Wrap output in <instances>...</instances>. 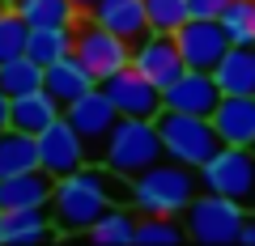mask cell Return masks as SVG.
Returning a JSON list of instances; mask_svg holds the SVG:
<instances>
[{
	"label": "cell",
	"mask_w": 255,
	"mask_h": 246,
	"mask_svg": "<svg viewBox=\"0 0 255 246\" xmlns=\"http://www.w3.org/2000/svg\"><path fill=\"white\" fill-rule=\"evenodd\" d=\"M132 191V182L124 187V174H115L107 162H85L81 170L55 178L51 191V221L60 234H90V225L111 208L115 200Z\"/></svg>",
	"instance_id": "cell-1"
},
{
	"label": "cell",
	"mask_w": 255,
	"mask_h": 246,
	"mask_svg": "<svg viewBox=\"0 0 255 246\" xmlns=\"http://www.w3.org/2000/svg\"><path fill=\"white\" fill-rule=\"evenodd\" d=\"M128 182H132L128 200H132L136 212L183 217L187 204L200 195V170H191V165H183V162H170V157H162L157 165L140 170L136 178H128Z\"/></svg>",
	"instance_id": "cell-2"
},
{
	"label": "cell",
	"mask_w": 255,
	"mask_h": 246,
	"mask_svg": "<svg viewBox=\"0 0 255 246\" xmlns=\"http://www.w3.org/2000/svg\"><path fill=\"white\" fill-rule=\"evenodd\" d=\"M162 157H166V145H162V132H157V119H132V115H119V123L107 136V149H102V162L124 178H136L140 170L157 165Z\"/></svg>",
	"instance_id": "cell-3"
},
{
	"label": "cell",
	"mask_w": 255,
	"mask_h": 246,
	"mask_svg": "<svg viewBox=\"0 0 255 246\" xmlns=\"http://www.w3.org/2000/svg\"><path fill=\"white\" fill-rule=\"evenodd\" d=\"M157 132L170 162H183L191 170H200L213 153L221 149V136L213 128L209 115H187V110H162L157 115Z\"/></svg>",
	"instance_id": "cell-4"
},
{
	"label": "cell",
	"mask_w": 255,
	"mask_h": 246,
	"mask_svg": "<svg viewBox=\"0 0 255 246\" xmlns=\"http://www.w3.org/2000/svg\"><path fill=\"white\" fill-rule=\"evenodd\" d=\"M183 217H187V238H196L204 246H226V242H238L247 208L238 200H230V195H217V191L200 187V195L187 204Z\"/></svg>",
	"instance_id": "cell-5"
},
{
	"label": "cell",
	"mask_w": 255,
	"mask_h": 246,
	"mask_svg": "<svg viewBox=\"0 0 255 246\" xmlns=\"http://www.w3.org/2000/svg\"><path fill=\"white\" fill-rule=\"evenodd\" d=\"M200 187L204 191H217V195H230L238 204H251L255 200V149L221 145L200 165Z\"/></svg>",
	"instance_id": "cell-6"
},
{
	"label": "cell",
	"mask_w": 255,
	"mask_h": 246,
	"mask_svg": "<svg viewBox=\"0 0 255 246\" xmlns=\"http://www.w3.org/2000/svg\"><path fill=\"white\" fill-rule=\"evenodd\" d=\"M73 34H77V47H73V55L81 60L85 68L94 73V81H107V77H115L119 68H128L132 64V43L128 38H119L115 30H107V26H98L94 17H85V21H77L73 26Z\"/></svg>",
	"instance_id": "cell-7"
},
{
	"label": "cell",
	"mask_w": 255,
	"mask_h": 246,
	"mask_svg": "<svg viewBox=\"0 0 255 246\" xmlns=\"http://www.w3.org/2000/svg\"><path fill=\"white\" fill-rule=\"evenodd\" d=\"M64 119L81 132L85 149H90V162H102L107 136H111V128L119 123V110H115V102L107 98V89L94 85L90 93H81L77 102H68V106H64Z\"/></svg>",
	"instance_id": "cell-8"
},
{
	"label": "cell",
	"mask_w": 255,
	"mask_h": 246,
	"mask_svg": "<svg viewBox=\"0 0 255 246\" xmlns=\"http://www.w3.org/2000/svg\"><path fill=\"white\" fill-rule=\"evenodd\" d=\"M174 38H179V51L187 60V68H200V73H213L226 60V51L234 47L221 17H187L174 30Z\"/></svg>",
	"instance_id": "cell-9"
},
{
	"label": "cell",
	"mask_w": 255,
	"mask_h": 246,
	"mask_svg": "<svg viewBox=\"0 0 255 246\" xmlns=\"http://www.w3.org/2000/svg\"><path fill=\"white\" fill-rule=\"evenodd\" d=\"M102 89H107V98L115 102L119 115H132V119H157L166 110L162 102V85H153L140 68H119L115 77H107L102 81Z\"/></svg>",
	"instance_id": "cell-10"
},
{
	"label": "cell",
	"mask_w": 255,
	"mask_h": 246,
	"mask_svg": "<svg viewBox=\"0 0 255 246\" xmlns=\"http://www.w3.org/2000/svg\"><path fill=\"white\" fill-rule=\"evenodd\" d=\"M132 68H140L153 85H162V89H166L170 81H179V77L187 73V60H183L179 38H174V34L145 30V34L132 43Z\"/></svg>",
	"instance_id": "cell-11"
},
{
	"label": "cell",
	"mask_w": 255,
	"mask_h": 246,
	"mask_svg": "<svg viewBox=\"0 0 255 246\" xmlns=\"http://www.w3.org/2000/svg\"><path fill=\"white\" fill-rule=\"evenodd\" d=\"M90 162V149H85L81 132L68 123V119H55L47 132H38V165H43L51 178H64V174L81 170V165Z\"/></svg>",
	"instance_id": "cell-12"
},
{
	"label": "cell",
	"mask_w": 255,
	"mask_h": 246,
	"mask_svg": "<svg viewBox=\"0 0 255 246\" xmlns=\"http://www.w3.org/2000/svg\"><path fill=\"white\" fill-rule=\"evenodd\" d=\"M162 102H166V110H187V115H209L213 119V110L221 102V85L213 73L187 68L179 81H170L162 89Z\"/></svg>",
	"instance_id": "cell-13"
},
{
	"label": "cell",
	"mask_w": 255,
	"mask_h": 246,
	"mask_svg": "<svg viewBox=\"0 0 255 246\" xmlns=\"http://www.w3.org/2000/svg\"><path fill=\"white\" fill-rule=\"evenodd\" d=\"M213 128H217L221 145L255 149V93H221L217 110H213Z\"/></svg>",
	"instance_id": "cell-14"
},
{
	"label": "cell",
	"mask_w": 255,
	"mask_h": 246,
	"mask_svg": "<svg viewBox=\"0 0 255 246\" xmlns=\"http://www.w3.org/2000/svg\"><path fill=\"white\" fill-rule=\"evenodd\" d=\"M60 234L47 208H0V246H34Z\"/></svg>",
	"instance_id": "cell-15"
},
{
	"label": "cell",
	"mask_w": 255,
	"mask_h": 246,
	"mask_svg": "<svg viewBox=\"0 0 255 246\" xmlns=\"http://www.w3.org/2000/svg\"><path fill=\"white\" fill-rule=\"evenodd\" d=\"M55 178L38 165V170H21L0 178V208H51Z\"/></svg>",
	"instance_id": "cell-16"
},
{
	"label": "cell",
	"mask_w": 255,
	"mask_h": 246,
	"mask_svg": "<svg viewBox=\"0 0 255 246\" xmlns=\"http://www.w3.org/2000/svg\"><path fill=\"white\" fill-rule=\"evenodd\" d=\"M85 17H94L98 26L115 30V34L128 38V43H136V38L149 30L145 0H98L94 9H85Z\"/></svg>",
	"instance_id": "cell-17"
},
{
	"label": "cell",
	"mask_w": 255,
	"mask_h": 246,
	"mask_svg": "<svg viewBox=\"0 0 255 246\" xmlns=\"http://www.w3.org/2000/svg\"><path fill=\"white\" fill-rule=\"evenodd\" d=\"M94 73L77 60V55H64V60H55L51 68H47V93H51L60 106H68V102H77L81 93L94 89Z\"/></svg>",
	"instance_id": "cell-18"
},
{
	"label": "cell",
	"mask_w": 255,
	"mask_h": 246,
	"mask_svg": "<svg viewBox=\"0 0 255 246\" xmlns=\"http://www.w3.org/2000/svg\"><path fill=\"white\" fill-rule=\"evenodd\" d=\"M60 115H64V106L51 98V93H47V85H43V89H34V93H21V98H13V128L30 132V136L47 132Z\"/></svg>",
	"instance_id": "cell-19"
},
{
	"label": "cell",
	"mask_w": 255,
	"mask_h": 246,
	"mask_svg": "<svg viewBox=\"0 0 255 246\" xmlns=\"http://www.w3.org/2000/svg\"><path fill=\"white\" fill-rule=\"evenodd\" d=\"M213 77H217L221 93H255V43L251 47L234 43L226 60L213 68Z\"/></svg>",
	"instance_id": "cell-20"
},
{
	"label": "cell",
	"mask_w": 255,
	"mask_h": 246,
	"mask_svg": "<svg viewBox=\"0 0 255 246\" xmlns=\"http://www.w3.org/2000/svg\"><path fill=\"white\" fill-rule=\"evenodd\" d=\"M21 170H38V136L9 123L0 132V178L21 174Z\"/></svg>",
	"instance_id": "cell-21"
},
{
	"label": "cell",
	"mask_w": 255,
	"mask_h": 246,
	"mask_svg": "<svg viewBox=\"0 0 255 246\" xmlns=\"http://www.w3.org/2000/svg\"><path fill=\"white\" fill-rule=\"evenodd\" d=\"M73 47H77L73 26H34V30H30V43H26V55L38 60L43 68H51L55 60L73 55Z\"/></svg>",
	"instance_id": "cell-22"
},
{
	"label": "cell",
	"mask_w": 255,
	"mask_h": 246,
	"mask_svg": "<svg viewBox=\"0 0 255 246\" xmlns=\"http://www.w3.org/2000/svg\"><path fill=\"white\" fill-rule=\"evenodd\" d=\"M13 9L34 26H77L81 21V9H77L73 0H9Z\"/></svg>",
	"instance_id": "cell-23"
},
{
	"label": "cell",
	"mask_w": 255,
	"mask_h": 246,
	"mask_svg": "<svg viewBox=\"0 0 255 246\" xmlns=\"http://www.w3.org/2000/svg\"><path fill=\"white\" fill-rule=\"evenodd\" d=\"M47 85V68L30 55H17V60H4L0 64V89L9 98H21V93H34Z\"/></svg>",
	"instance_id": "cell-24"
},
{
	"label": "cell",
	"mask_w": 255,
	"mask_h": 246,
	"mask_svg": "<svg viewBox=\"0 0 255 246\" xmlns=\"http://www.w3.org/2000/svg\"><path fill=\"white\" fill-rule=\"evenodd\" d=\"M90 238L102 242V246H132L136 242V217L128 208H119V204H111V208L90 225Z\"/></svg>",
	"instance_id": "cell-25"
},
{
	"label": "cell",
	"mask_w": 255,
	"mask_h": 246,
	"mask_svg": "<svg viewBox=\"0 0 255 246\" xmlns=\"http://www.w3.org/2000/svg\"><path fill=\"white\" fill-rule=\"evenodd\" d=\"M183 234H187V225H179L174 217H162V212H145L136 221L140 246H174V242H183Z\"/></svg>",
	"instance_id": "cell-26"
},
{
	"label": "cell",
	"mask_w": 255,
	"mask_h": 246,
	"mask_svg": "<svg viewBox=\"0 0 255 246\" xmlns=\"http://www.w3.org/2000/svg\"><path fill=\"white\" fill-rule=\"evenodd\" d=\"M26 43H30V21L9 4V9L0 13V64L26 55Z\"/></svg>",
	"instance_id": "cell-27"
},
{
	"label": "cell",
	"mask_w": 255,
	"mask_h": 246,
	"mask_svg": "<svg viewBox=\"0 0 255 246\" xmlns=\"http://www.w3.org/2000/svg\"><path fill=\"white\" fill-rule=\"evenodd\" d=\"M221 26H226L230 43H255V0H230L226 13H221Z\"/></svg>",
	"instance_id": "cell-28"
},
{
	"label": "cell",
	"mask_w": 255,
	"mask_h": 246,
	"mask_svg": "<svg viewBox=\"0 0 255 246\" xmlns=\"http://www.w3.org/2000/svg\"><path fill=\"white\" fill-rule=\"evenodd\" d=\"M145 13H149V30L174 34V30L191 17V4L187 0H145Z\"/></svg>",
	"instance_id": "cell-29"
},
{
	"label": "cell",
	"mask_w": 255,
	"mask_h": 246,
	"mask_svg": "<svg viewBox=\"0 0 255 246\" xmlns=\"http://www.w3.org/2000/svg\"><path fill=\"white\" fill-rule=\"evenodd\" d=\"M191 4V17H221L230 0H187Z\"/></svg>",
	"instance_id": "cell-30"
},
{
	"label": "cell",
	"mask_w": 255,
	"mask_h": 246,
	"mask_svg": "<svg viewBox=\"0 0 255 246\" xmlns=\"http://www.w3.org/2000/svg\"><path fill=\"white\" fill-rule=\"evenodd\" d=\"M9 123H13V98H9L4 89H0V132L9 128Z\"/></svg>",
	"instance_id": "cell-31"
},
{
	"label": "cell",
	"mask_w": 255,
	"mask_h": 246,
	"mask_svg": "<svg viewBox=\"0 0 255 246\" xmlns=\"http://www.w3.org/2000/svg\"><path fill=\"white\" fill-rule=\"evenodd\" d=\"M238 242L255 246V217H247V221H243V234H238Z\"/></svg>",
	"instance_id": "cell-32"
},
{
	"label": "cell",
	"mask_w": 255,
	"mask_h": 246,
	"mask_svg": "<svg viewBox=\"0 0 255 246\" xmlns=\"http://www.w3.org/2000/svg\"><path fill=\"white\" fill-rule=\"evenodd\" d=\"M73 4H77V9L85 13V9H94V4H98V0H73Z\"/></svg>",
	"instance_id": "cell-33"
},
{
	"label": "cell",
	"mask_w": 255,
	"mask_h": 246,
	"mask_svg": "<svg viewBox=\"0 0 255 246\" xmlns=\"http://www.w3.org/2000/svg\"><path fill=\"white\" fill-rule=\"evenodd\" d=\"M4 9H9V0H0V13H4Z\"/></svg>",
	"instance_id": "cell-34"
}]
</instances>
